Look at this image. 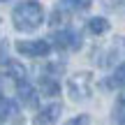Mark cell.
Returning a JSON list of instances; mask_svg holds the SVG:
<instances>
[{
  "label": "cell",
  "instance_id": "obj_7",
  "mask_svg": "<svg viewBox=\"0 0 125 125\" xmlns=\"http://www.w3.org/2000/svg\"><path fill=\"white\" fill-rule=\"evenodd\" d=\"M16 97L26 104L28 109H35L40 104V93L35 90V86L30 81H19L16 83Z\"/></svg>",
  "mask_w": 125,
  "mask_h": 125
},
{
  "label": "cell",
  "instance_id": "obj_17",
  "mask_svg": "<svg viewBox=\"0 0 125 125\" xmlns=\"http://www.w3.org/2000/svg\"><path fill=\"white\" fill-rule=\"evenodd\" d=\"M7 42H2L0 40V65H7Z\"/></svg>",
  "mask_w": 125,
  "mask_h": 125
},
{
  "label": "cell",
  "instance_id": "obj_1",
  "mask_svg": "<svg viewBox=\"0 0 125 125\" xmlns=\"http://www.w3.org/2000/svg\"><path fill=\"white\" fill-rule=\"evenodd\" d=\"M42 21H44V9L37 0H23L12 12V23L21 32H30L35 28H40Z\"/></svg>",
  "mask_w": 125,
  "mask_h": 125
},
{
  "label": "cell",
  "instance_id": "obj_6",
  "mask_svg": "<svg viewBox=\"0 0 125 125\" xmlns=\"http://www.w3.org/2000/svg\"><path fill=\"white\" fill-rule=\"evenodd\" d=\"M60 114H62V104L60 102H51V104H46L44 109H40V111L35 114L32 125H56V121L60 118Z\"/></svg>",
  "mask_w": 125,
  "mask_h": 125
},
{
  "label": "cell",
  "instance_id": "obj_9",
  "mask_svg": "<svg viewBox=\"0 0 125 125\" xmlns=\"http://www.w3.org/2000/svg\"><path fill=\"white\" fill-rule=\"evenodd\" d=\"M19 118V107L14 100L9 97H0V123H7V121H14Z\"/></svg>",
  "mask_w": 125,
  "mask_h": 125
},
{
  "label": "cell",
  "instance_id": "obj_16",
  "mask_svg": "<svg viewBox=\"0 0 125 125\" xmlns=\"http://www.w3.org/2000/svg\"><path fill=\"white\" fill-rule=\"evenodd\" d=\"M65 125H90V116L88 114H79V116H74L72 121H67Z\"/></svg>",
  "mask_w": 125,
  "mask_h": 125
},
{
  "label": "cell",
  "instance_id": "obj_18",
  "mask_svg": "<svg viewBox=\"0 0 125 125\" xmlns=\"http://www.w3.org/2000/svg\"><path fill=\"white\" fill-rule=\"evenodd\" d=\"M0 93H2V76H0Z\"/></svg>",
  "mask_w": 125,
  "mask_h": 125
},
{
  "label": "cell",
  "instance_id": "obj_11",
  "mask_svg": "<svg viewBox=\"0 0 125 125\" xmlns=\"http://www.w3.org/2000/svg\"><path fill=\"white\" fill-rule=\"evenodd\" d=\"M111 125H125V97L118 95L111 109Z\"/></svg>",
  "mask_w": 125,
  "mask_h": 125
},
{
  "label": "cell",
  "instance_id": "obj_8",
  "mask_svg": "<svg viewBox=\"0 0 125 125\" xmlns=\"http://www.w3.org/2000/svg\"><path fill=\"white\" fill-rule=\"evenodd\" d=\"M37 86H40V93L46 95V97H56V95H60V83L56 76H40V81H37Z\"/></svg>",
  "mask_w": 125,
  "mask_h": 125
},
{
  "label": "cell",
  "instance_id": "obj_14",
  "mask_svg": "<svg viewBox=\"0 0 125 125\" xmlns=\"http://www.w3.org/2000/svg\"><path fill=\"white\" fill-rule=\"evenodd\" d=\"M104 7L111 9V12L125 14V0H104Z\"/></svg>",
  "mask_w": 125,
  "mask_h": 125
},
{
  "label": "cell",
  "instance_id": "obj_15",
  "mask_svg": "<svg viewBox=\"0 0 125 125\" xmlns=\"http://www.w3.org/2000/svg\"><path fill=\"white\" fill-rule=\"evenodd\" d=\"M62 2L67 5L70 9H86V7H90V0H62Z\"/></svg>",
  "mask_w": 125,
  "mask_h": 125
},
{
  "label": "cell",
  "instance_id": "obj_4",
  "mask_svg": "<svg viewBox=\"0 0 125 125\" xmlns=\"http://www.w3.org/2000/svg\"><path fill=\"white\" fill-rule=\"evenodd\" d=\"M16 51L23 56H30V58H42V56H49L51 51V42L49 40H30V42H19Z\"/></svg>",
  "mask_w": 125,
  "mask_h": 125
},
{
  "label": "cell",
  "instance_id": "obj_5",
  "mask_svg": "<svg viewBox=\"0 0 125 125\" xmlns=\"http://www.w3.org/2000/svg\"><path fill=\"white\" fill-rule=\"evenodd\" d=\"M123 53H125V37H114L111 44H109L104 51H100L97 65L100 67H109L111 62H116V58H121Z\"/></svg>",
  "mask_w": 125,
  "mask_h": 125
},
{
  "label": "cell",
  "instance_id": "obj_2",
  "mask_svg": "<svg viewBox=\"0 0 125 125\" xmlns=\"http://www.w3.org/2000/svg\"><path fill=\"white\" fill-rule=\"evenodd\" d=\"M67 90H70V97L74 102H83L90 97L93 93V74L90 72H76L70 76L67 81Z\"/></svg>",
  "mask_w": 125,
  "mask_h": 125
},
{
  "label": "cell",
  "instance_id": "obj_13",
  "mask_svg": "<svg viewBox=\"0 0 125 125\" xmlns=\"http://www.w3.org/2000/svg\"><path fill=\"white\" fill-rule=\"evenodd\" d=\"M88 30L93 32V35H102V32H107L109 30V21L104 16H93L88 21Z\"/></svg>",
  "mask_w": 125,
  "mask_h": 125
},
{
  "label": "cell",
  "instance_id": "obj_3",
  "mask_svg": "<svg viewBox=\"0 0 125 125\" xmlns=\"http://www.w3.org/2000/svg\"><path fill=\"white\" fill-rule=\"evenodd\" d=\"M83 40H81V32L74 28H62V30L53 32V46H58L62 51H79Z\"/></svg>",
  "mask_w": 125,
  "mask_h": 125
},
{
  "label": "cell",
  "instance_id": "obj_12",
  "mask_svg": "<svg viewBox=\"0 0 125 125\" xmlns=\"http://www.w3.org/2000/svg\"><path fill=\"white\" fill-rule=\"evenodd\" d=\"M7 74H9V76H12V79L19 83V81H26V76H28V70L21 65V62H16V60H9V62H7Z\"/></svg>",
  "mask_w": 125,
  "mask_h": 125
},
{
  "label": "cell",
  "instance_id": "obj_10",
  "mask_svg": "<svg viewBox=\"0 0 125 125\" xmlns=\"http://www.w3.org/2000/svg\"><path fill=\"white\" fill-rule=\"evenodd\" d=\"M104 86L107 88H125V60L114 70V74L104 81Z\"/></svg>",
  "mask_w": 125,
  "mask_h": 125
}]
</instances>
